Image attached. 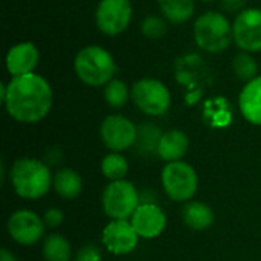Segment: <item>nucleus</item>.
I'll use <instances>...</instances> for the list:
<instances>
[{"instance_id": "6ab92c4d", "label": "nucleus", "mask_w": 261, "mask_h": 261, "mask_svg": "<svg viewBox=\"0 0 261 261\" xmlns=\"http://www.w3.org/2000/svg\"><path fill=\"white\" fill-rule=\"evenodd\" d=\"M54 188L60 197L70 200L80 196L83 190V180L76 171L70 168H63L54 177Z\"/></svg>"}, {"instance_id": "423d86ee", "label": "nucleus", "mask_w": 261, "mask_h": 261, "mask_svg": "<svg viewBox=\"0 0 261 261\" xmlns=\"http://www.w3.org/2000/svg\"><path fill=\"white\" fill-rule=\"evenodd\" d=\"M141 205V196L135 185L127 180L109 184L102 193V208L113 220H127Z\"/></svg>"}, {"instance_id": "393cba45", "label": "nucleus", "mask_w": 261, "mask_h": 261, "mask_svg": "<svg viewBox=\"0 0 261 261\" xmlns=\"http://www.w3.org/2000/svg\"><path fill=\"white\" fill-rule=\"evenodd\" d=\"M168 21L159 15H147L141 23V32L150 40L164 38L168 31Z\"/></svg>"}, {"instance_id": "5701e85b", "label": "nucleus", "mask_w": 261, "mask_h": 261, "mask_svg": "<svg viewBox=\"0 0 261 261\" xmlns=\"http://www.w3.org/2000/svg\"><path fill=\"white\" fill-rule=\"evenodd\" d=\"M101 171L112 182L122 180L124 176L128 171L127 159L122 154H119V153H110V154H107L102 159V162H101Z\"/></svg>"}, {"instance_id": "f3484780", "label": "nucleus", "mask_w": 261, "mask_h": 261, "mask_svg": "<svg viewBox=\"0 0 261 261\" xmlns=\"http://www.w3.org/2000/svg\"><path fill=\"white\" fill-rule=\"evenodd\" d=\"M158 6L168 23L182 24L188 21L196 11L194 0H158Z\"/></svg>"}, {"instance_id": "6e6552de", "label": "nucleus", "mask_w": 261, "mask_h": 261, "mask_svg": "<svg viewBox=\"0 0 261 261\" xmlns=\"http://www.w3.org/2000/svg\"><path fill=\"white\" fill-rule=\"evenodd\" d=\"M132 15L130 0H101L95 11V23L102 34L115 37L128 28Z\"/></svg>"}, {"instance_id": "f257e3e1", "label": "nucleus", "mask_w": 261, "mask_h": 261, "mask_svg": "<svg viewBox=\"0 0 261 261\" xmlns=\"http://www.w3.org/2000/svg\"><path fill=\"white\" fill-rule=\"evenodd\" d=\"M52 87L38 73L14 76L6 84L3 98L8 115L24 124H34L46 118L52 107Z\"/></svg>"}, {"instance_id": "c85d7f7f", "label": "nucleus", "mask_w": 261, "mask_h": 261, "mask_svg": "<svg viewBox=\"0 0 261 261\" xmlns=\"http://www.w3.org/2000/svg\"><path fill=\"white\" fill-rule=\"evenodd\" d=\"M0 261H18V260H17V258H15V257H14L8 249H5V248H3V249L0 251Z\"/></svg>"}, {"instance_id": "b1692460", "label": "nucleus", "mask_w": 261, "mask_h": 261, "mask_svg": "<svg viewBox=\"0 0 261 261\" xmlns=\"http://www.w3.org/2000/svg\"><path fill=\"white\" fill-rule=\"evenodd\" d=\"M128 98H132L130 90H128V87H127V84L124 81L112 80L109 84H106V87H104V99L110 107L119 109V107L125 106Z\"/></svg>"}, {"instance_id": "39448f33", "label": "nucleus", "mask_w": 261, "mask_h": 261, "mask_svg": "<svg viewBox=\"0 0 261 261\" xmlns=\"http://www.w3.org/2000/svg\"><path fill=\"white\" fill-rule=\"evenodd\" d=\"M130 96L133 104L150 116H162L171 104L168 87L156 78L138 80L130 89Z\"/></svg>"}, {"instance_id": "f8f14e48", "label": "nucleus", "mask_w": 261, "mask_h": 261, "mask_svg": "<svg viewBox=\"0 0 261 261\" xmlns=\"http://www.w3.org/2000/svg\"><path fill=\"white\" fill-rule=\"evenodd\" d=\"M139 236L127 220H113L102 231V243L106 249L115 255L132 252L136 248Z\"/></svg>"}, {"instance_id": "7ed1b4c3", "label": "nucleus", "mask_w": 261, "mask_h": 261, "mask_svg": "<svg viewBox=\"0 0 261 261\" xmlns=\"http://www.w3.org/2000/svg\"><path fill=\"white\" fill-rule=\"evenodd\" d=\"M196 44L208 54H222L234 41L232 24L219 11H206L199 15L193 26Z\"/></svg>"}, {"instance_id": "ddd939ff", "label": "nucleus", "mask_w": 261, "mask_h": 261, "mask_svg": "<svg viewBox=\"0 0 261 261\" xmlns=\"http://www.w3.org/2000/svg\"><path fill=\"white\" fill-rule=\"evenodd\" d=\"M130 223L135 228L136 234L144 239H154L158 237L165 225H167V217L162 213L159 206L154 203H142L138 206V210L133 213L130 217Z\"/></svg>"}, {"instance_id": "c756f323", "label": "nucleus", "mask_w": 261, "mask_h": 261, "mask_svg": "<svg viewBox=\"0 0 261 261\" xmlns=\"http://www.w3.org/2000/svg\"><path fill=\"white\" fill-rule=\"evenodd\" d=\"M202 2H214V0H202Z\"/></svg>"}, {"instance_id": "bb28decb", "label": "nucleus", "mask_w": 261, "mask_h": 261, "mask_svg": "<svg viewBox=\"0 0 261 261\" xmlns=\"http://www.w3.org/2000/svg\"><path fill=\"white\" fill-rule=\"evenodd\" d=\"M43 222H44L46 228H57L63 222V213L57 208H50L44 213Z\"/></svg>"}, {"instance_id": "9b49d317", "label": "nucleus", "mask_w": 261, "mask_h": 261, "mask_svg": "<svg viewBox=\"0 0 261 261\" xmlns=\"http://www.w3.org/2000/svg\"><path fill=\"white\" fill-rule=\"evenodd\" d=\"M44 222L35 213L29 210L15 211L8 219V232L14 242L18 245H34L37 243L44 234Z\"/></svg>"}, {"instance_id": "4be33fe9", "label": "nucleus", "mask_w": 261, "mask_h": 261, "mask_svg": "<svg viewBox=\"0 0 261 261\" xmlns=\"http://www.w3.org/2000/svg\"><path fill=\"white\" fill-rule=\"evenodd\" d=\"M232 70L236 73V76L245 83L252 81L254 78H257V72H258V64L255 61V58L249 54V52H240L234 57L232 60Z\"/></svg>"}, {"instance_id": "f03ea898", "label": "nucleus", "mask_w": 261, "mask_h": 261, "mask_svg": "<svg viewBox=\"0 0 261 261\" xmlns=\"http://www.w3.org/2000/svg\"><path fill=\"white\" fill-rule=\"evenodd\" d=\"M73 69L80 81L90 87L109 84L116 73V63L113 55L102 46L90 44L83 47L75 60Z\"/></svg>"}, {"instance_id": "0eeeda50", "label": "nucleus", "mask_w": 261, "mask_h": 261, "mask_svg": "<svg viewBox=\"0 0 261 261\" xmlns=\"http://www.w3.org/2000/svg\"><path fill=\"white\" fill-rule=\"evenodd\" d=\"M162 185L174 202H185L194 197L199 185L194 168L182 161L168 162L162 171Z\"/></svg>"}, {"instance_id": "dca6fc26", "label": "nucleus", "mask_w": 261, "mask_h": 261, "mask_svg": "<svg viewBox=\"0 0 261 261\" xmlns=\"http://www.w3.org/2000/svg\"><path fill=\"white\" fill-rule=\"evenodd\" d=\"M188 136L180 130H168L162 135L158 154L161 159L167 162H176L180 161V158L185 156L188 150Z\"/></svg>"}, {"instance_id": "a211bd4d", "label": "nucleus", "mask_w": 261, "mask_h": 261, "mask_svg": "<svg viewBox=\"0 0 261 261\" xmlns=\"http://www.w3.org/2000/svg\"><path fill=\"white\" fill-rule=\"evenodd\" d=\"M182 219L184 223L196 231L206 229L214 222V213L213 210L200 202H188L182 210Z\"/></svg>"}, {"instance_id": "4468645a", "label": "nucleus", "mask_w": 261, "mask_h": 261, "mask_svg": "<svg viewBox=\"0 0 261 261\" xmlns=\"http://www.w3.org/2000/svg\"><path fill=\"white\" fill-rule=\"evenodd\" d=\"M38 61H40V52L37 46L31 41H21L14 44L8 50L5 58L6 69L12 78L34 73L35 67L38 66Z\"/></svg>"}, {"instance_id": "aec40b11", "label": "nucleus", "mask_w": 261, "mask_h": 261, "mask_svg": "<svg viewBox=\"0 0 261 261\" xmlns=\"http://www.w3.org/2000/svg\"><path fill=\"white\" fill-rule=\"evenodd\" d=\"M162 132L158 125L153 122H142L138 125V136H136V147L139 154L142 156H151L158 153L159 142L162 138Z\"/></svg>"}, {"instance_id": "1a4fd4ad", "label": "nucleus", "mask_w": 261, "mask_h": 261, "mask_svg": "<svg viewBox=\"0 0 261 261\" xmlns=\"http://www.w3.org/2000/svg\"><path fill=\"white\" fill-rule=\"evenodd\" d=\"M234 43L242 52H261V9L246 8L232 23Z\"/></svg>"}, {"instance_id": "2eb2a0df", "label": "nucleus", "mask_w": 261, "mask_h": 261, "mask_svg": "<svg viewBox=\"0 0 261 261\" xmlns=\"http://www.w3.org/2000/svg\"><path fill=\"white\" fill-rule=\"evenodd\" d=\"M239 107L246 121L261 125V75L245 84L239 96Z\"/></svg>"}, {"instance_id": "a878e982", "label": "nucleus", "mask_w": 261, "mask_h": 261, "mask_svg": "<svg viewBox=\"0 0 261 261\" xmlns=\"http://www.w3.org/2000/svg\"><path fill=\"white\" fill-rule=\"evenodd\" d=\"M75 261H101V252L93 245H86L81 249H78Z\"/></svg>"}, {"instance_id": "9d476101", "label": "nucleus", "mask_w": 261, "mask_h": 261, "mask_svg": "<svg viewBox=\"0 0 261 261\" xmlns=\"http://www.w3.org/2000/svg\"><path fill=\"white\" fill-rule=\"evenodd\" d=\"M99 135L104 145L118 153L128 150L136 144L138 127H135V124L122 115H109L101 124Z\"/></svg>"}, {"instance_id": "412c9836", "label": "nucleus", "mask_w": 261, "mask_h": 261, "mask_svg": "<svg viewBox=\"0 0 261 261\" xmlns=\"http://www.w3.org/2000/svg\"><path fill=\"white\" fill-rule=\"evenodd\" d=\"M43 255L46 261H70L72 249L69 242L63 236L52 234L44 239Z\"/></svg>"}, {"instance_id": "cd10ccee", "label": "nucleus", "mask_w": 261, "mask_h": 261, "mask_svg": "<svg viewBox=\"0 0 261 261\" xmlns=\"http://www.w3.org/2000/svg\"><path fill=\"white\" fill-rule=\"evenodd\" d=\"M222 8L226 12H242L243 9H246V3L248 0H220Z\"/></svg>"}, {"instance_id": "20e7f679", "label": "nucleus", "mask_w": 261, "mask_h": 261, "mask_svg": "<svg viewBox=\"0 0 261 261\" xmlns=\"http://www.w3.org/2000/svg\"><path fill=\"white\" fill-rule=\"evenodd\" d=\"M11 182L15 193L23 199H40L50 187V171L44 162L37 159H18L11 168Z\"/></svg>"}]
</instances>
